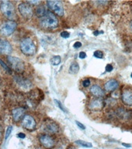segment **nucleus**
<instances>
[{
  "instance_id": "obj_1",
  "label": "nucleus",
  "mask_w": 132,
  "mask_h": 149,
  "mask_svg": "<svg viewBox=\"0 0 132 149\" xmlns=\"http://www.w3.org/2000/svg\"><path fill=\"white\" fill-rule=\"evenodd\" d=\"M40 24L42 27L53 29L58 26V20L52 12L47 11L45 15L40 18Z\"/></svg>"
},
{
  "instance_id": "obj_2",
  "label": "nucleus",
  "mask_w": 132,
  "mask_h": 149,
  "mask_svg": "<svg viewBox=\"0 0 132 149\" xmlns=\"http://www.w3.org/2000/svg\"><path fill=\"white\" fill-rule=\"evenodd\" d=\"M20 47L22 53L24 54L25 55H34L36 52V45L34 40L30 37H27L22 40Z\"/></svg>"
},
{
  "instance_id": "obj_3",
  "label": "nucleus",
  "mask_w": 132,
  "mask_h": 149,
  "mask_svg": "<svg viewBox=\"0 0 132 149\" xmlns=\"http://www.w3.org/2000/svg\"><path fill=\"white\" fill-rule=\"evenodd\" d=\"M0 10L6 17L9 19L10 20L16 18V12L15 8L12 2L9 1H2L0 2Z\"/></svg>"
},
{
  "instance_id": "obj_4",
  "label": "nucleus",
  "mask_w": 132,
  "mask_h": 149,
  "mask_svg": "<svg viewBox=\"0 0 132 149\" xmlns=\"http://www.w3.org/2000/svg\"><path fill=\"white\" fill-rule=\"evenodd\" d=\"M8 62L11 66V68L15 71V72L21 73L24 70V63L20 58H16L13 56H8L7 58Z\"/></svg>"
},
{
  "instance_id": "obj_5",
  "label": "nucleus",
  "mask_w": 132,
  "mask_h": 149,
  "mask_svg": "<svg viewBox=\"0 0 132 149\" xmlns=\"http://www.w3.org/2000/svg\"><path fill=\"white\" fill-rule=\"evenodd\" d=\"M16 26H17V23L15 21H6L0 26V33L4 36H9L15 31Z\"/></svg>"
},
{
  "instance_id": "obj_6",
  "label": "nucleus",
  "mask_w": 132,
  "mask_h": 149,
  "mask_svg": "<svg viewBox=\"0 0 132 149\" xmlns=\"http://www.w3.org/2000/svg\"><path fill=\"white\" fill-rule=\"evenodd\" d=\"M19 12L20 13L23 18L26 19H30L32 18L33 14H34V10H33L32 6H30L28 2H23L19 5L18 6Z\"/></svg>"
},
{
  "instance_id": "obj_7",
  "label": "nucleus",
  "mask_w": 132,
  "mask_h": 149,
  "mask_svg": "<svg viewBox=\"0 0 132 149\" xmlns=\"http://www.w3.org/2000/svg\"><path fill=\"white\" fill-rule=\"evenodd\" d=\"M47 4L54 14H56L59 16H62L64 15V7L61 1H47Z\"/></svg>"
},
{
  "instance_id": "obj_8",
  "label": "nucleus",
  "mask_w": 132,
  "mask_h": 149,
  "mask_svg": "<svg viewBox=\"0 0 132 149\" xmlns=\"http://www.w3.org/2000/svg\"><path fill=\"white\" fill-rule=\"evenodd\" d=\"M22 126L27 130L33 131L36 128L37 123H36V121L33 116H30V115H26L22 120Z\"/></svg>"
},
{
  "instance_id": "obj_9",
  "label": "nucleus",
  "mask_w": 132,
  "mask_h": 149,
  "mask_svg": "<svg viewBox=\"0 0 132 149\" xmlns=\"http://www.w3.org/2000/svg\"><path fill=\"white\" fill-rule=\"evenodd\" d=\"M39 141L41 144L47 149L53 148L55 145L54 138L48 134H41L39 137Z\"/></svg>"
},
{
  "instance_id": "obj_10",
  "label": "nucleus",
  "mask_w": 132,
  "mask_h": 149,
  "mask_svg": "<svg viewBox=\"0 0 132 149\" xmlns=\"http://www.w3.org/2000/svg\"><path fill=\"white\" fill-rule=\"evenodd\" d=\"M44 131L47 134H57L59 132L60 128L59 126L56 123L53 122V121H47V123H46L44 126Z\"/></svg>"
},
{
  "instance_id": "obj_11",
  "label": "nucleus",
  "mask_w": 132,
  "mask_h": 149,
  "mask_svg": "<svg viewBox=\"0 0 132 149\" xmlns=\"http://www.w3.org/2000/svg\"><path fill=\"white\" fill-rule=\"evenodd\" d=\"M103 107V102L101 99H92L89 104V109L92 111H100Z\"/></svg>"
},
{
  "instance_id": "obj_12",
  "label": "nucleus",
  "mask_w": 132,
  "mask_h": 149,
  "mask_svg": "<svg viewBox=\"0 0 132 149\" xmlns=\"http://www.w3.org/2000/svg\"><path fill=\"white\" fill-rule=\"evenodd\" d=\"M12 47L9 41L0 38V54L2 55H8L11 53Z\"/></svg>"
},
{
  "instance_id": "obj_13",
  "label": "nucleus",
  "mask_w": 132,
  "mask_h": 149,
  "mask_svg": "<svg viewBox=\"0 0 132 149\" xmlns=\"http://www.w3.org/2000/svg\"><path fill=\"white\" fill-rule=\"evenodd\" d=\"M121 99L124 104L127 106H132V89L131 88H125L122 93Z\"/></svg>"
},
{
  "instance_id": "obj_14",
  "label": "nucleus",
  "mask_w": 132,
  "mask_h": 149,
  "mask_svg": "<svg viewBox=\"0 0 132 149\" xmlns=\"http://www.w3.org/2000/svg\"><path fill=\"white\" fill-rule=\"evenodd\" d=\"M24 115H25V109L22 107L16 108L12 111V116L14 122H19L23 119V117H24Z\"/></svg>"
},
{
  "instance_id": "obj_15",
  "label": "nucleus",
  "mask_w": 132,
  "mask_h": 149,
  "mask_svg": "<svg viewBox=\"0 0 132 149\" xmlns=\"http://www.w3.org/2000/svg\"><path fill=\"white\" fill-rule=\"evenodd\" d=\"M119 86L118 81L115 80V79H110L109 81L106 82L104 86L105 90L107 92H112V91L115 90Z\"/></svg>"
},
{
  "instance_id": "obj_16",
  "label": "nucleus",
  "mask_w": 132,
  "mask_h": 149,
  "mask_svg": "<svg viewBox=\"0 0 132 149\" xmlns=\"http://www.w3.org/2000/svg\"><path fill=\"white\" fill-rule=\"evenodd\" d=\"M90 93L96 97H102L104 95V92L103 90L101 87L97 85H93L90 88Z\"/></svg>"
},
{
  "instance_id": "obj_17",
  "label": "nucleus",
  "mask_w": 132,
  "mask_h": 149,
  "mask_svg": "<svg viewBox=\"0 0 132 149\" xmlns=\"http://www.w3.org/2000/svg\"><path fill=\"white\" fill-rule=\"evenodd\" d=\"M79 71V65L77 62H72L70 65L69 72L71 74H77Z\"/></svg>"
},
{
  "instance_id": "obj_18",
  "label": "nucleus",
  "mask_w": 132,
  "mask_h": 149,
  "mask_svg": "<svg viewBox=\"0 0 132 149\" xmlns=\"http://www.w3.org/2000/svg\"><path fill=\"white\" fill-rule=\"evenodd\" d=\"M46 12L47 10L43 6H40L37 7V9H36V14L40 18L43 17L45 15V13H46Z\"/></svg>"
},
{
  "instance_id": "obj_19",
  "label": "nucleus",
  "mask_w": 132,
  "mask_h": 149,
  "mask_svg": "<svg viewBox=\"0 0 132 149\" xmlns=\"http://www.w3.org/2000/svg\"><path fill=\"white\" fill-rule=\"evenodd\" d=\"M75 143L76 144H79L80 146L84 147V148H92L93 147V144L89 143V142L85 141H82V140H78V141H75Z\"/></svg>"
},
{
  "instance_id": "obj_20",
  "label": "nucleus",
  "mask_w": 132,
  "mask_h": 149,
  "mask_svg": "<svg viewBox=\"0 0 132 149\" xmlns=\"http://www.w3.org/2000/svg\"><path fill=\"white\" fill-rule=\"evenodd\" d=\"M61 60V58L60 56L56 55V56H54L53 58H51L50 61H51V63L53 65H58L60 64Z\"/></svg>"
},
{
  "instance_id": "obj_21",
  "label": "nucleus",
  "mask_w": 132,
  "mask_h": 149,
  "mask_svg": "<svg viewBox=\"0 0 132 149\" xmlns=\"http://www.w3.org/2000/svg\"><path fill=\"white\" fill-rule=\"evenodd\" d=\"M0 65L2 66V68L4 69V71L6 72L7 74H11L12 71H11V69H10V68H9V66H7V65H6V64H5V63L3 62L2 60H1V59H0Z\"/></svg>"
},
{
  "instance_id": "obj_22",
  "label": "nucleus",
  "mask_w": 132,
  "mask_h": 149,
  "mask_svg": "<svg viewBox=\"0 0 132 149\" xmlns=\"http://www.w3.org/2000/svg\"><path fill=\"white\" fill-rule=\"evenodd\" d=\"M16 81L18 82L19 84H20L21 86H25V87H27L28 86V81L27 80H25V79H22L20 77H17L16 78Z\"/></svg>"
},
{
  "instance_id": "obj_23",
  "label": "nucleus",
  "mask_w": 132,
  "mask_h": 149,
  "mask_svg": "<svg viewBox=\"0 0 132 149\" xmlns=\"http://www.w3.org/2000/svg\"><path fill=\"white\" fill-rule=\"evenodd\" d=\"M12 130H13V127L12 126H9L8 127H7V130H6V136H5V139L6 140L8 139V137L10 136L12 133Z\"/></svg>"
},
{
  "instance_id": "obj_24",
  "label": "nucleus",
  "mask_w": 132,
  "mask_h": 149,
  "mask_svg": "<svg viewBox=\"0 0 132 149\" xmlns=\"http://www.w3.org/2000/svg\"><path fill=\"white\" fill-rule=\"evenodd\" d=\"M93 55L95 58H103V53L101 51H96L93 54Z\"/></svg>"
},
{
  "instance_id": "obj_25",
  "label": "nucleus",
  "mask_w": 132,
  "mask_h": 149,
  "mask_svg": "<svg viewBox=\"0 0 132 149\" xmlns=\"http://www.w3.org/2000/svg\"><path fill=\"white\" fill-rule=\"evenodd\" d=\"M54 102H55V103H56V104L58 105V108H60V109H61V110H62V111H64V112H65V113H66V112H67V110H66V109H65V107H63V106H62V104H61V102H59V101H58V100H54Z\"/></svg>"
},
{
  "instance_id": "obj_26",
  "label": "nucleus",
  "mask_w": 132,
  "mask_h": 149,
  "mask_svg": "<svg viewBox=\"0 0 132 149\" xmlns=\"http://www.w3.org/2000/svg\"><path fill=\"white\" fill-rule=\"evenodd\" d=\"M61 37L63 38H68L70 37V33L68 31H62L61 33Z\"/></svg>"
},
{
  "instance_id": "obj_27",
  "label": "nucleus",
  "mask_w": 132,
  "mask_h": 149,
  "mask_svg": "<svg viewBox=\"0 0 132 149\" xmlns=\"http://www.w3.org/2000/svg\"><path fill=\"white\" fill-rule=\"evenodd\" d=\"M82 86H83V87H85V88L89 87V86H90V81H89V79H85V80L82 81Z\"/></svg>"
},
{
  "instance_id": "obj_28",
  "label": "nucleus",
  "mask_w": 132,
  "mask_h": 149,
  "mask_svg": "<svg viewBox=\"0 0 132 149\" xmlns=\"http://www.w3.org/2000/svg\"><path fill=\"white\" fill-rule=\"evenodd\" d=\"M113 69H114V67L112 66V65H110V64L107 65V66H106V71L107 72H110L113 71Z\"/></svg>"
},
{
  "instance_id": "obj_29",
  "label": "nucleus",
  "mask_w": 132,
  "mask_h": 149,
  "mask_svg": "<svg viewBox=\"0 0 132 149\" xmlns=\"http://www.w3.org/2000/svg\"><path fill=\"white\" fill-rule=\"evenodd\" d=\"M75 123H76L77 126H78L80 129H82V130H85V129H86V127H85L82 123H80V122H79V121L77 120L75 121Z\"/></svg>"
},
{
  "instance_id": "obj_30",
  "label": "nucleus",
  "mask_w": 132,
  "mask_h": 149,
  "mask_svg": "<svg viewBox=\"0 0 132 149\" xmlns=\"http://www.w3.org/2000/svg\"><path fill=\"white\" fill-rule=\"evenodd\" d=\"M82 47V43L79 41L75 42V43L73 44V47H74V48L78 49V48H79V47Z\"/></svg>"
},
{
  "instance_id": "obj_31",
  "label": "nucleus",
  "mask_w": 132,
  "mask_h": 149,
  "mask_svg": "<svg viewBox=\"0 0 132 149\" xmlns=\"http://www.w3.org/2000/svg\"><path fill=\"white\" fill-rule=\"evenodd\" d=\"M79 57L80 58H82V59H83V58H85L86 57V54L84 52V51H81L80 53H79Z\"/></svg>"
},
{
  "instance_id": "obj_32",
  "label": "nucleus",
  "mask_w": 132,
  "mask_h": 149,
  "mask_svg": "<svg viewBox=\"0 0 132 149\" xmlns=\"http://www.w3.org/2000/svg\"><path fill=\"white\" fill-rule=\"evenodd\" d=\"M29 4H34V5H38L41 3V1H29V2H27Z\"/></svg>"
},
{
  "instance_id": "obj_33",
  "label": "nucleus",
  "mask_w": 132,
  "mask_h": 149,
  "mask_svg": "<svg viewBox=\"0 0 132 149\" xmlns=\"http://www.w3.org/2000/svg\"><path fill=\"white\" fill-rule=\"evenodd\" d=\"M17 137H20V138H25L26 134H23V133H19L18 134H17Z\"/></svg>"
},
{
  "instance_id": "obj_34",
  "label": "nucleus",
  "mask_w": 132,
  "mask_h": 149,
  "mask_svg": "<svg viewBox=\"0 0 132 149\" xmlns=\"http://www.w3.org/2000/svg\"><path fill=\"white\" fill-rule=\"evenodd\" d=\"M122 145H123V146H124V147H126V148H131V147L132 146L131 144H125V143H122Z\"/></svg>"
},
{
  "instance_id": "obj_35",
  "label": "nucleus",
  "mask_w": 132,
  "mask_h": 149,
  "mask_svg": "<svg viewBox=\"0 0 132 149\" xmlns=\"http://www.w3.org/2000/svg\"><path fill=\"white\" fill-rule=\"evenodd\" d=\"M130 27H131V29L132 30V21L131 22V23H130Z\"/></svg>"
},
{
  "instance_id": "obj_36",
  "label": "nucleus",
  "mask_w": 132,
  "mask_h": 149,
  "mask_svg": "<svg viewBox=\"0 0 132 149\" xmlns=\"http://www.w3.org/2000/svg\"><path fill=\"white\" fill-rule=\"evenodd\" d=\"M68 149H75V148H73V147H70V148H68Z\"/></svg>"
},
{
  "instance_id": "obj_37",
  "label": "nucleus",
  "mask_w": 132,
  "mask_h": 149,
  "mask_svg": "<svg viewBox=\"0 0 132 149\" xmlns=\"http://www.w3.org/2000/svg\"><path fill=\"white\" fill-rule=\"evenodd\" d=\"M116 149H122V148H116Z\"/></svg>"
},
{
  "instance_id": "obj_38",
  "label": "nucleus",
  "mask_w": 132,
  "mask_h": 149,
  "mask_svg": "<svg viewBox=\"0 0 132 149\" xmlns=\"http://www.w3.org/2000/svg\"><path fill=\"white\" fill-rule=\"evenodd\" d=\"M37 149H41V148H37Z\"/></svg>"
},
{
  "instance_id": "obj_39",
  "label": "nucleus",
  "mask_w": 132,
  "mask_h": 149,
  "mask_svg": "<svg viewBox=\"0 0 132 149\" xmlns=\"http://www.w3.org/2000/svg\"><path fill=\"white\" fill-rule=\"evenodd\" d=\"M131 77H132V74H131Z\"/></svg>"
}]
</instances>
